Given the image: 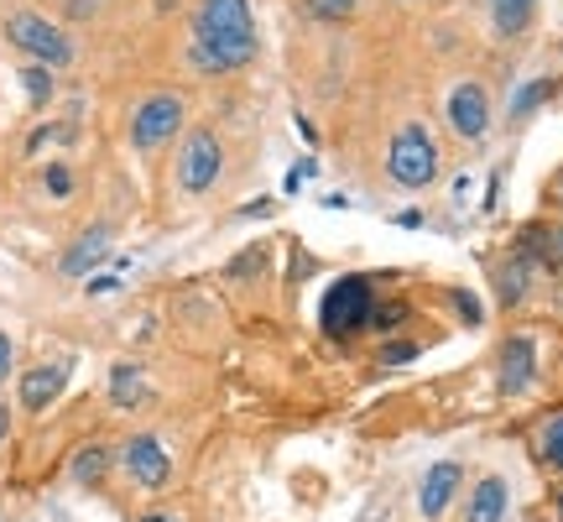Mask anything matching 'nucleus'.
<instances>
[{"mask_svg": "<svg viewBox=\"0 0 563 522\" xmlns=\"http://www.w3.org/2000/svg\"><path fill=\"white\" fill-rule=\"evenodd\" d=\"M256 58V16L251 0H199L188 63L199 73H230Z\"/></svg>", "mask_w": 563, "mask_h": 522, "instance_id": "nucleus-1", "label": "nucleus"}, {"mask_svg": "<svg viewBox=\"0 0 563 522\" xmlns=\"http://www.w3.org/2000/svg\"><path fill=\"white\" fill-rule=\"evenodd\" d=\"M371 313H375V283L371 277H339V283L328 287L324 298H319V330L328 340H355V334L371 330Z\"/></svg>", "mask_w": 563, "mask_h": 522, "instance_id": "nucleus-2", "label": "nucleus"}, {"mask_svg": "<svg viewBox=\"0 0 563 522\" xmlns=\"http://www.w3.org/2000/svg\"><path fill=\"white\" fill-rule=\"evenodd\" d=\"M0 32H5L11 48H22L26 58L43 63V69H69L73 63V37L58 22H47L43 11H11V16L0 22Z\"/></svg>", "mask_w": 563, "mask_h": 522, "instance_id": "nucleus-3", "label": "nucleus"}, {"mask_svg": "<svg viewBox=\"0 0 563 522\" xmlns=\"http://www.w3.org/2000/svg\"><path fill=\"white\" fill-rule=\"evenodd\" d=\"M219 173H225V146H219V137H214L209 126H193L183 137V146H178V163H172L178 193L199 199V193H209L214 183H219Z\"/></svg>", "mask_w": 563, "mask_h": 522, "instance_id": "nucleus-4", "label": "nucleus"}, {"mask_svg": "<svg viewBox=\"0 0 563 522\" xmlns=\"http://www.w3.org/2000/svg\"><path fill=\"white\" fill-rule=\"evenodd\" d=\"M386 173H392V183H402V189H428L439 178V146L428 142L422 126H402L397 131V142L386 152Z\"/></svg>", "mask_w": 563, "mask_h": 522, "instance_id": "nucleus-5", "label": "nucleus"}, {"mask_svg": "<svg viewBox=\"0 0 563 522\" xmlns=\"http://www.w3.org/2000/svg\"><path fill=\"white\" fill-rule=\"evenodd\" d=\"M183 120H188V105L178 95H146L136 105V116H131V146L136 152H163L178 131H183Z\"/></svg>", "mask_w": 563, "mask_h": 522, "instance_id": "nucleus-6", "label": "nucleus"}, {"mask_svg": "<svg viewBox=\"0 0 563 522\" xmlns=\"http://www.w3.org/2000/svg\"><path fill=\"white\" fill-rule=\"evenodd\" d=\"M116 465L131 475V486H141V491H163L172 481V454H167V444L157 434H131L116 450Z\"/></svg>", "mask_w": 563, "mask_h": 522, "instance_id": "nucleus-7", "label": "nucleus"}, {"mask_svg": "<svg viewBox=\"0 0 563 522\" xmlns=\"http://www.w3.org/2000/svg\"><path fill=\"white\" fill-rule=\"evenodd\" d=\"M448 131L459 142H480L491 131V95H486V84H475V79L454 84V95H448Z\"/></svg>", "mask_w": 563, "mask_h": 522, "instance_id": "nucleus-8", "label": "nucleus"}, {"mask_svg": "<svg viewBox=\"0 0 563 522\" xmlns=\"http://www.w3.org/2000/svg\"><path fill=\"white\" fill-rule=\"evenodd\" d=\"M532 381H538V345H532L527 334H512V340L501 345V356H495V387H501L506 398H522Z\"/></svg>", "mask_w": 563, "mask_h": 522, "instance_id": "nucleus-9", "label": "nucleus"}, {"mask_svg": "<svg viewBox=\"0 0 563 522\" xmlns=\"http://www.w3.org/2000/svg\"><path fill=\"white\" fill-rule=\"evenodd\" d=\"M459 486H465V465L459 460H439V465H428L418 486V512L422 518H444L454 497H459Z\"/></svg>", "mask_w": 563, "mask_h": 522, "instance_id": "nucleus-10", "label": "nucleus"}, {"mask_svg": "<svg viewBox=\"0 0 563 522\" xmlns=\"http://www.w3.org/2000/svg\"><path fill=\"white\" fill-rule=\"evenodd\" d=\"M63 387H69V366L63 360H43V366L22 371V387H16L22 413H47V407L63 398Z\"/></svg>", "mask_w": 563, "mask_h": 522, "instance_id": "nucleus-11", "label": "nucleus"}, {"mask_svg": "<svg viewBox=\"0 0 563 522\" xmlns=\"http://www.w3.org/2000/svg\"><path fill=\"white\" fill-rule=\"evenodd\" d=\"M105 257H110V225L99 220V225H89V230L63 251L58 272H63V277H84V272H94V261H105Z\"/></svg>", "mask_w": 563, "mask_h": 522, "instance_id": "nucleus-12", "label": "nucleus"}, {"mask_svg": "<svg viewBox=\"0 0 563 522\" xmlns=\"http://www.w3.org/2000/svg\"><path fill=\"white\" fill-rule=\"evenodd\" d=\"M105 392H110V403H116L120 413H136V407L152 403L146 371H141L136 360H116V366H110V381H105Z\"/></svg>", "mask_w": 563, "mask_h": 522, "instance_id": "nucleus-13", "label": "nucleus"}, {"mask_svg": "<svg viewBox=\"0 0 563 522\" xmlns=\"http://www.w3.org/2000/svg\"><path fill=\"white\" fill-rule=\"evenodd\" d=\"M506 501H512V486L501 475H480L465 501V522H501L506 518Z\"/></svg>", "mask_w": 563, "mask_h": 522, "instance_id": "nucleus-14", "label": "nucleus"}, {"mask_svg": "<svg viewBox=\"0 0 563 522\" xmlns=\"http://www.w3.org/2000/svg\"><path fill=\"white\" fill-rule=\"evenodd\" d=\"M110 471H116V450H110V444H84V450L69 460V481L84 486V491H99Z\"/></svg>", "mask_w": 563, "mask_h": 522, "instance_id": "nucleus-15", "label": "nucleus"}, {"mask_svg": "<svg viewBox=\"0 0 563 522\" xmlns=\"http://www.w3.org/2000/svg\"><path fill=\"white\" fill-rule=\"evenodd\" d=\"M495 287H501V309H516L527 293H532V261H501V272H495Z\"/></svg>", "mask_w": 563, "mask_h": 522, "instance_id": "nucleus-16", "label": "nucleus"}, {"mask_svg": "<svg viewBox=\"0 0 563 522\" xmlns=\"http://www.w3.org/2000/svg\"><path fill=\"white\" fill-rule=\"evenodd\" d=\"M486 5H491V16H495V32H501V37H516L522 26L532 22V5H538V0H486Z\"/></svg>", "mask_w": 563, "mask_h": 522, "instance_id": "nucleus-17", "label": "nucleus"}, {"mask_svg": "<svg viewBox=\"0 0 563 522\" xmlns=\"http://www.w3.org/2000/svg\"><path fill=\"white\" fill-rule=\"evenodd\" d=\"M553 90H559V79H532L527 90H516V99H512V120H527L532 110H538L542 99H553Z\"/></svg>", "mask_w": 563, "mask_h": 522, "instance_id": "nucleus-18", "label": "nucleus"}, {"mask_svg": "<svg viewBox=\"0 0 563 522\" xmlns=\"http://www.w3.org/2000/svg\"><path fill=\"white\" fill-rule=\"evenodd\" d=\"M538 454H542V465H548V471H563V413L542 424V434H538Z\"/></svg>", "mask_w": 563, "mask_h": 522, "instance_id": "nucleus-19", "label": "nucleus"}, {"mask_svg": "<svg viewBox=\"0 0 563 522\" xmlns=\"http://www.w3.org/2000/svg\"><path fill=\"white\" fill-rule=\"evenodd\" d=\"M261 272H266V251H261V246H245V251L230 257V266H225L230 283H251V277H261Z\"/></svg>", "mask_w": 563, "mask_h": 522, "instance_id": "nucleus-20", "label": "nucleus"}, {"mask_svg": "<svg viewBox=\"0 0 563 522\" xmlns=\"http://www.w3.org/2000/svg\"><path fill=\"white\" fill-rule=\"evenodd\" d=\"M22 84H26V99H32V105H47V99H52V69H43V63H26Z\"/></svg>", "mask_w": 563, "mask_h": 522, "instance_id": "nucleus-21", "label": "nucleus"}, {"mask_svg": "<svg viewBox=\"0 0 563 522\" xmlns=\"http://www.w3.org/2000/svg\"><path fill=\"white\" fill-rule=\"evenodd\" d=\"M402 324H407V304H375V313H371V330L375 334H397Z\"/></svg>", "mask_w": 563, "mask_h": 522, "instance_id": "nucleus-22", "label": "nucleus"}, {"mask_svg": "<svg viewBox=\"0 0 563 522\" xmlns=\"http://www.w3.org/2000/svg\"><path fill=\"white\" fill-rule=\"evenodd\" d=\"M43 189L52 193V199H69L73 193V167L69 163H47L43 167Z\"/></svg>", "mask_w": 563, "mask_h": 522, "instance_id": "nucleus-23", "label": "nucleus"}, {"mask_svg": "<svg viewBox=\"0 0 563 522\" xmlns=\"http://www.w3.org/2000/svg\"><path fill=\"white\" fill-rule=\"evenodd\" d=\"M355 5H360V0H308V11H313L319 22H350Z\"/></svg>", "mask_w": 563, "mask_h": 522, "instance_id": "nucleus-24", "label": "nucleus"}, {"mask_svg": "<svg viewBox=\"0 0 563 522\" xmlns=\"http://www.w3.org/2000/svg\"><path fill=\"white\" fill-rule=\"evenodd\" d=\"M407 360H418V345H412V340H386V345H381V366H407Z\"/></svg>", "mask_w": 563, "mask_h": 522, "instance_id": "nucleus-25", "label": "nucleus"}, {"mask_svg": "<svg viewBox=\"0 0 563 522\" xmlns=\"http://www.w3.org/2000/svg\"><path fill=\"white\" fill-rule=\"evenodd\" d=\"M454 309H459V319H465V324H480V304H475V293L454 287Z\"/></svg>", "mask_w": 563, "mask_h": 522, "instance_id": "nucleus-26", "label": "nucleus"}, {"mask_svg": "<svg viewBox=\"0 0 563 522\" xmlns=\"http://www.w3.org/2000/svg\"><path fill=\"white\" fill-rule=\"evenodd\" d=\"M11 366H16V345H11V334L0 330V381L11 377Z\"/></svg>", "mask_w": 563, "mask_h": 522, "instance_id": "nucleus-27", "label": "nucleus"}, {"mask_svg": "<svg viewBox=\"0 0 563 522\" xmlns=\"http://www.w3.org/2000/svg\"><path fill=\"white\" fill-rule=\"evenodd\" d=\"M548 261H559L563 266V225L559 230H548Z\"/></svg>", "mask_w": 563, "mask_h": 522, "instance_id": "nucleus-28", "label": "nucleus"}, {"mask_svg": "<svg viewBox=\"0 0 563 522\" xmlns=\"http://www.w3.org/2000/svg\"><path fill=\"white\" fill-rule=\"evenodd\" d=\"M116 277H89V298H105V293H116Z\"/></svg>", "mask_w": 563, "mask_h": 522, "instance_id": "nucleus-29", "label": "nucleus"}, {"mask_svg": "<svg viewBox=\"0 0 563 522\" xmlns=\"http://www.w3.org/2000/svg\"><path fill=\"white\" fill-rule=\"evenodd\" d=\"M5 434H11V407L0 403V439H5Z\"/></svg>", "mask_w": 563, "mask_h": 522, "instance_id": "nucleus-30", "label": "nucleus"}, {"mask_svg": "<svg viewBox=\"0 0 563 522\" xmlns=\"http://www.w3.org/2000/svg\"><path fill=\"white\" fill-rule=\"evenodd\" d=\"M141 522H178V518H163V512H146V518Z\"/></svg>", "mask_w": 563, "mask_h": 522, "instance_id": "nucleus-31", "label": "nucleus"}, {"mask_svg": "<svg viewBox=\"0 0 563 522\" xmlns=\"http://www.w3.org/2000/svg\"><path fill=\"white\" fill-rule=\"evenodd\" d=\"M559 512H563V497H559Z\"/></svg>", "mask_w": 563, "mask_h": 522, "instance_id": "nucleus-32", "label": "nucleus"}, {"mask_svg": "<svg viewBox=\"0 0 563 522\" xmlns=\"http://www.w3.org/2000/svg\"><path fill=\"white\" fill-rule=\"evenodd\" d=\"M559 204H563V189H559Z\"/></svg>", "mask_w": 563, "mask_h": 522, "instance_id": "nucleus-33", "label": "nucleus"}]
</instances>
